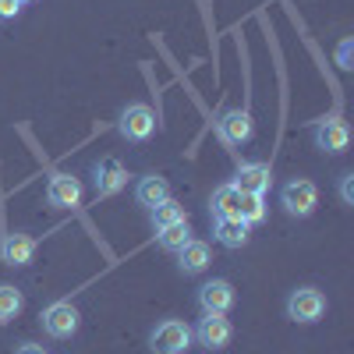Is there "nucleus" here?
Masks as SVG:
<instances>
[{
	"instance_id": "obj_14",
	"label": "nucleus",
	"mask_w": 354,
	"mask_h": 354,
	"mask_svg": "<svg viewBox=\"0 0 354 354\" xmlns=\"http://www.w3.org/2000/svg\"><path fill=\"white\" fill-rule=\"evenodd\" d=\"M128 185V170L117 160H100L96 163V192L100 195H113Z\"/></svg>"
},
{
	"instance_id": "obj_23",
	"label": "nucleus",
	"mask_w": 354,
	"mask_h": 354,
	"mask_svg": "<svg viewBox=\"0 0 354 354\" xmlns=\"http://www.w3.org/2000/svg\"><path fill=\"white\" fill-rule=\"evenodd\" d=\"M18 11H21L18 0H0V21H11V18H18Z\"/></svg>"
},
{
	"instance_id": "obj_13",
	"label": "nucleus",
	"mask_w": 354,
	"mask_h": 354,
	"mask_svg": "<svg viewBox=\"0 0 354 354\" xmlns=\"http://www.w3.org/2000/svg\"><path fill=\"white\" fill-rule=\"evenodd\" d=\"M209 259H213V252H209V245L205 241H188L181 252H177V270H181L185 277H195V273H202L205 266H209Z\"/></svg>"
},
{
	"instance_id": "obj_6",
	"label": "nucleus",
	"mask_w": 354,
	"mask_h": 354,
	"mask_svg": "<svg viewBox=\"0 0 354 354\" xmlns=\"http://www.w3.org/2000/svg\"><path fill=\"white\" fill-rule=\"evenodd\" d=\"M192 337L205 347V351H223L234 337V326H230V319L227 315H216V312H202L198 319V326L192 330Z\"/></svg>"
},
{
	"instance_id": "obj_25",
	"label": "nucleus",
	"mask_w": 354,
	"mask_h": 354,
	"mask_svg": "<svg viewBox=\"0 0 354 354\" xmlns=\"http://www.w3.org/2000/svg\"><path fill=\"white\" fill-rule=\"evenodd\" d=\"M15 354H50L43 344H32V340H25V344H18V351Z\"/></svg>"
},
{
	"instance_id": "obj_18",
	"label": "nucleus",
	"mask_w": 354,
	"mask_h": 354,
	"mask_svg": "<svg viewBox=\"0 0 354 354\" xmlns=\"http://www.w3.org/2000/svg\"><path fill=\"white\" fill-rule=\"evenodd\" d=\"M188 241H192V227H188V220H177V223L156 230V245H160L163 252H181Z\"/></svg>"
},
{
	"instance_id": "obj_9",
	"label": "nucleus",
	"mask_w": 354,
	"mask_h": 354,
	"mask_svg": "<svg viewBox=\"0 0 354 354\" xmlns=\"http://www.w3.org/2000/svg\"><path fill=\"white\" fill-rule=\"evenodd\" d=\"M230 185L241 195H266V188L273 185V170H270V163H241Z\"/></svg>"
},
{
	"instance_id": "obj_20",
	"label": "nucleus",
	"mask_w": 354,
	"mask_h": 354,
	"mask_svg": "<svg viewBox=\"0 0 354 354\" xmlns=\"http://www.w3.org/2000/svg\"><path fill=\"white\" fill-rule=\"evenodd\" d=\"M25 308V294L15 283H0V322H11Z\"/></svg>"
},
{
	"instance_id": "obj_24",
	"label": "nucleus",
	"mask_w": 354,
	"mask_h": 354,
	"mask_svg": "<svg viewBox=\"0 0 354 354\" xmlns=\"http://www.w3.org/2000/svg\"><path fill=\"white\" fill-rule=\"evenodd\" d=\"M351 50H354L351 39H344V43L337 46V64H340V68H351Z\"/></svg>"
},
{
	"instance_id": "obj_3",
	"label": "nucleus",
	"mask_w": 354,
	"mask_h": 354,
	"mask_svg": "<svg viewBox=\"0 0 354 354\" xmlns=\"http://www.w3.org/2000/svg\"><path fill=\"white\" fill-rule=\"evenodd\" d=\"M322 312H326V294H322L319 287H298L287 294V319L294 322H319Z\"/></svg>"
},
{
	"instance_id": "obj_10",
	"label": "nucleus",
	"mask_w": 354,
	"mask_h": 354,
	"mask_svg": "<svg viewBox=\"0 0 354 354\" xmlns=\"http://www.w3.org/2000/svg\"><path fill=\"white\" fill-rule=\"evenodd\" d=\"M36 255V241L28 238L25 230H11L4 234V241H0V259H4V266H11V270H21V266H28Z\"/></svg>"
},
{
	"instance_id": "obj_2",
	"label": "nucleus",
	"mask_w": 354,
	"mask_h": 354,
	"mask_svg": "<svg viewBox=\"0 0 354 354\" xmlns=\"http://www.w3.org/2000/svg\"><path fill=\"white\" fill-rule=\"evenodd\" d=\"M192 326L181 319H163L160 326L149 333V347L153 354H185L192 347Z\"/></svg>"
},
{
	"instance_id": "obj_11",
	"label": "nucleus",
	"mask_w": 354,
	"mask_h": 354,
	"mask_svg": "<svg viewBox=\"0 0 354 354\" xmlns=\"http://www.w3.org/2000/svg\"><path fill=\"white\" fill-rule=\"evenodd\" d=\"M198 308L227 315L234 308V287H230V280H205L198 287Z\"/></svg>"
},
{
	"instance_id": "obj_5",
	"label": "nucleus",
	"mask_w": 354,
	"mask_h": 354,
	"mask_svg": "<svg viewBox=\"0 0 354 354\" xmlns=\"http://www.w3.org/2000/svg\"><path fill=\"white\" fill-rule=\"evenodd\" d=\"M39 322H43V330H46L53 340H68V337H75V333H78L82 315H78V308H75L71 301H53V305H46V308H43Z\"/></svg>"
},
{
	"instance_id": "obj_1",
	"label": "nucleus",
	"mask_w": 354,
	"mask_h": 354,
	"mask_svg": "<svg viewBox=\"0 0 354 354\" xmlns=\"http://www.w3.org/2000/svg\"><path fill=\"white\" fill-rule=\"evenodd\" d=\"M280 205H283V213L287 216H312L315 213V205H319V188L315 181H308V177H294V181H287L280 188Z\"/></svg>"
},
{
	"instance_id": "obj_15",
	"label": "nucleus",
	"mask_w": 354,
	"mask_h": 354,
	"mask_svg": "<svg viewBox=\"0 0 354 354\" xmlns=\"http://www.w3.org/2000/svg\"><path fill=\"white\" fill-rule=\"evenodd\" d=\"M135 198H138V205L153 209V205H160V202H167V198H170V185L163 181L160 174H145L142 181L135 185Z\"/></svg>"
},
{
	"instance_id": "obj_16",
	"label": "nucleus",
	"mask_w": 354,
	"mask_h": 354,
	"mask_svg": "<svg viewBox=\"0 0 354 354\" xmlns=\"http://www.w3.org/2000/svg\"><path fill=\"white\" fill-rule=\"evenodd\" d=\"M248 230L238 216H230V220H213V234H216V241L223 248H245L248 245Z\"/></svg>"
},
{
	"instance_id": "obj_17",
	"label": "nucleus",
	"mask_w": 354,
	"mask_h": 354,
	"mask_svg": "<svg viewBox=\"0 0 354 354\" xmlns=\"http://www.w3.org/2000/svg\"><path fill=\"white\" fill-rule=\"evenodd\" d=\"M238 202H241V192L234 188V185H220V188H213V198H209V213H213V220H230V216H238Z\"/></svg>"
},
{
	"instance_id": "obj_7",
	"label": "nucleus",
	"mask_w": 354,
	"mask_h": 354,
	"mask_svg": "<svg viewBox=\"0 0 354 354\" xmlns=\"http://www.w3.org/2000/svg\"><path fill=\"white\" fill-rule=\"evenodd\" d=\"M312 135H315V145H319V149L322 153H344L347 149V145H351V128H347V121H344V117H322V121L312 128Z\"/></svg>"
},
{
	"instance_id": "obj_8",
	"label": "nucleus",
	"mask_w": 354,
	"mask_h": 354,
	"mask_svg": "<svg viewBox=\"0 0 354 354\" xmlns=\"http://www.w3.org/2000/svg\"><path fill=\"white\" fill-rule=\"evenodd\" d=\"M46 202L53 209H71V205L82 202V181L75 174H53L46 185Z\"/></svg>"
},
{
	"instance_id": "obj_22",
	"label": "nucleus",
	"mask_w": 354,
	"mask_h": 354,
	"mask_svg": "<svg viewBox=\"0 0 354 354\" xmlns=\"http://www.w3.org/2000/svg\"><path fill=\"white\" fill-rule=\"evenodd\" d=\"M340 198H344V205H354V174L340 177Z\"/></svg>"
},
{
	"instance_id": "obj_19",
	"label": "nucleus",
	"mask_w": 354,
	"mask_h": 354,
	"mask_svg": "<svg viewBox=\"0 0 354 354\" xmlns=\"http://www.w3.org/2000/svg\"><path fill=\"white\" fill-rule=\"evenodd\" d=\"M177 220H188V216H185V205H181V202H174V198H167V202H160V205H153V209H149V223H153V230L170 227V223H177Z\"/></svg>"
},
{
	"instance_id": "obj_4",
	"label": "nucleus",
	"mask_w": 354,
	"mask_h": 354,
	"mask_svg": "<svg viewBox=\"0 0 354 354\" xmlns=\"http://www.w3.org/2000/svg\"><path fill=\"white\" fill-rule=\"evenodd\" d=\"M117 131H121V138H128V142H145L156 131V113L145 103H128L121 110V117H117Z\"/></svg>"
},
{
	"instance_id": "obj_26",
	"label": "nucleus",
	"mask_w": 354,
	"mask_h": 354,
	"mask_svg": "<svg viewBox=\"0 0 354 354\" xmlns=\"http://www.w3.org/2000/svg\"><path fill=\"white\" fill-rule=\"evenodd\" d=\"M18 4H32V0H18Z\"/></svg>"
},
{
	"instance_id": "obj_21",
	"label": "nucleus",
	"mask_w": 354,
	"mask_h": 354,
	"mask_svg": "<svg viewBox=\"0 0 354 354\" xmlns=\"http://www.w3.org/2000/svg\"><path fill=\"white\" fill-rule=\"evenodd\" d=\"M238 220H241L245 227L262 223V220H266V198H262V195H241V202H238Z\"/></svg>"
},
{
	"instance_id": "obj_12",
	"label": "nucleus",
	"mask_w": 354,
	"mask_h": 354,
	"mask_svg": "<svg viewBox=\"0 0 354 354\" xmlns=\"http://www.w3.org/2000/svg\"><path fill=\"white\" fill-rule=\"evenodd\" d=\"M216 131H220V138L230 142V145L248 142V138H252V117H248V110H230V113H223L220 121H216Z\"/></svg>"
}]
</instances>
